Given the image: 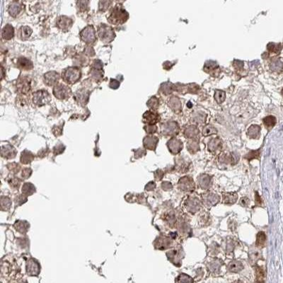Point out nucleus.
<instances>
[{
    "label": "nucleus",
    "mask_w": 283,
    "mask_h": 283,
    "mask_svg": "<svg viewBox=\"0 0 283 283\" xmlns=\"http://www.w3.org/2000/svg\"><path fill=\"white\" fill-rule=\"evenodd\" d=\"M128 12L123 8L120 7V6H117L113 9L108 20L111 24L118 25L123 24L128 20Z\"/></svg>",
    "instance_id": "obj_1"
},
{
    "label": "nucleus",
    "mask_w": 283,
    "mask_h": 283,
    "mask_svg": "<svg viewBox=\"0 0 283 283\" xmlns=\"http://www.w3.org/2000/svg\"><path fill=\"white\" fill-rule=\"evenodd\" d=\"M98 35L101 41L104 43H108L111 42L115 36L113 28L105 24H102L99 26Z\"/></svg>",
    "instance_id": "obj_2"
},
{
    "label": "nucleus",
    "mask_w": 283,
    "mask_h": 283,
    "mask_svg": "<svg viewBox=\"0 0 283 283\" xmlns=\"http://www.w3.org/2000/svg\"><path fill=\"white\" fill-rule=\"evenodd\" d=\"M81 77V72L77 67H69L62 73V78L65 82L69 84H75Z\"/></svg>",
    "instance_id": "obj_3"
},
{
    "label": "nucleus",
    "mask_w": 283,
    "mask_h": 283,
    "mask_svg": "<svg viewBox=\"0 0 283 283\" xmlns=\"http://www.w3.org/2000/svg\"><path fill=\"white\" fill-rule=\"evenodd\" d=\"M50 100H51V97L47 91H38L33 94V102L38 106H42V105L48 104Z\"/></svg>",
    "instance_id": "obj_4"
},
{
    "label": "nucleus",
    "mask_w": 283,
    "mask_h": 283,
    "mask_svg": "<svg viewBox=\"0 0 283 283\" xmlns=\"http://www.w3.org/2000/svg\"><path fill=\"white\" fill-rule=\"evenodd\" d=\"M80 37L82 41L87 44L94 43L96 41V33L94 27L88 26L80 33Z\"/></svg>",
    "instance_id": "obj_5"
},
{
    "label": "nucleus",
    "mask_w": 283,
    "mask_h": 283,
    "mask_svg": "<svg viewBox=\"0 0 283 283\" xmlns=\"http://www.w3.org/2000/svg\"><path fill=\"white\" fill-rule=\"evenodd\" d=\"M53 94L57 98L60 100L68 98L71 95V90L68 86L64 84H58L55 86L53 89Z\"/></svg>",
    "instance_id": "obj_6"
},
{
    "label": "nucleus",
    "mask_w": 283,
    "mask_h": 283,
    "mask_svg": "<svg viewBox=\"0 0 283 283\" xmlns=\"http://www.w3.org/2000/svg\"><path fill=\"white\" fill-rule=\"evenodd\" d=\"M195 183L191 177L184 176L179 180L178 187L183 191H193L195 190Z\"/></svg>",
    "instance_id": "obj_7"
},
{
    "label": "nucleus",
    "mask_w": 283,
    "mask_h": 283,
    "mask_svg": "<svg viewBox=\"0 0 283 283\" xmlns=\"http://www.w3.org/2000/svg\"><path fill=\"white\" fill-rule=\"evenodd\" d=\"M187 210L191 213H195L200 210V202L197 198H189L185 202Z\"/></svg>",
    "instance_id": "obj_8"
},
{
    "label": "nucleus",
    "mask_w": 283,
    "mask_h": 283,
    "mask_svg": "<svg viewBox=\"0 0 283 283\" xmlns=\"http://www.w3.org/2000/svg\"><path fill=\"white\" fill-rule=\"evenodd\" d=\"M219 199L220 198L218 195L212 193H205L204 195H202V201H203L205 205L207 207H212L215 205L217 203H218Z\"/></svg>",
    "instance_id": "obj_9"
},
{
    "label": "nucleus",
    "mask_w": 283,
    "mask_h": 283,
    "mask_svg": "<svg viewBox=\"0 0 283 283\" xmlns=\"http://www.w3.org/2000/svg\"><path fill=\"white\" fill-rule=\"evenodd\" d=\"M167 146L171 152L174 154V155H176V154L180 152L181 149H183V143L179 139L174 138L170 139L168 142Z\"/></svg>",
    "instance_id": "obj_10"
},
{
    "label": "nucleus",
    "mask_w": 283,
    "mask_h": 283,
    "mask_svg": "<svg viewBox=\"0 0 283 283\" xmlns=\"http://www.w3.org/2000/svg\"><path fill=\"white\" fill-rule=\"evenodd\" d=\"M72 25V20L67 16H60L57 21V26L62 31H67Z\"/></svg>",
    "instance_id": "obj_11"
},
{
    "label": "nucleus",
    "mask_w": 283,
    "mask_h": 283,
    "mask_svg": "<svg viewBox=\"0 0 283 283\" xmlns=\"http://www.w3.org/2000/svg\"><path fill=\"white\" fill-rule=\"evenodd\" d=\"M59 75L55 72H49L44 75V80L48 86H53L58 82Z\"/></svg>",
    "instance_id": "obj_12"
},
{
    "label": "nucleus",
    "mask_w": 283,
    "mask_h": 283,
    "mask_svg": "<svg viewBox=\"0 0 283 283\" xmlns=\"http://www.w3.org/2000/svg\"><path fill=\"white\" fill-rule=\"evenodd\" d=\"M179 131V128L178 124L175 122H168L164 125V132L167 135H175L178 134Z\"/></svg>",
    "instance_id": "obj_13"
},
{
    "label": "nucleus",
    "mask_w": 283,
    "mask_h": 283,
    "mask_svg": "<svg viewBox=\"0 0 283 283\" xmlns=\"http://www.w3.org/2000/svg\"><path fill=\"white\" fill-rule=\"evenodd\" d=\"M144 121L149 125H155V123L159 120V116L155 112L147 111L143 115Z\"/></svg>",
    "instance_id": "obj_14"
},
{
    "label": "nucleus",
    "mask_w": 283,
    "mask_h": 283,
    "mask_svg": "<svg viewBox=\"0 0 283 283\" xmlns=\"http://www.w3.org/2000/svg\"><path fill=\"white\" fill-rule=\"evenodd\" d=\"M198 181L200 187L202 189H208L212 185V178L208 175H200L198 178Z\"/></svg>",
    "instance_id": "obj_15"
},
{
    "label": "nucleus",
    "mask_w": 283,
    "mask_h": 283,
    "mask_svg": "<svg viewBox=\"0 0 283 283\" xmlns=\"http://www.w3.org/2000/svg\"><path fill=\"white\" fill-rule=\"evenodd\" d=\"M159 139L157 137L147 136L144 139V145L147 149L154 150L155 149Z\"/></svg>",
    "instance_id": "obj_16"
},
{
    "label": "nucleus",
    "mask_w": 283,
    "mask_h": 283,
    "mask_svg": "<svg viewBox=\"0 0 283 283\" xmlns=\"http://www.w3.org/2000/svg\"><path fill=\"white\" fill-rule=\"evenodd\" d=\"M223 202L226 205H232L235 203L238 199V195L234 193H225L222 194Z\"/></svg>",
    "instance_id": "obj_17"
},
{
    "label": "nucleus",
    "mask_w": 283,
    "mask_h": 283,
    "mask_svg": "<svg viewBox=\"0 0 283 283\" xmlns=\"http://www.w3.org/2000/svg\"><path fill=\"white\" fill-rule=\"evenodd\" d=\"M32 29H31L30 27L23 26L18 30V38H19L21 40H22V41H25V40H27L31 36V35L32 34Z\"/></svg>",
    "instance_id": "obj_18"
},
{
    "label": "nucleus",
    "mask_w": 283,
    "mask_h": 283,
    "mask_svg": "<svg viewBox=\"0 0 283 283\" xmlns=\"http://www.w3.org/2000/svg\"><path fill=\"white\" fill-rule=\"evenodd\" d=\"M22 5H21V4L17 2H13L11 5L9 6V13L12 16H13V17H16V16L20 14V12H22Z\"/></svg>",
    "instance_id": "obj_19"
},
{
    "label": "nucleus",
    "mask_w": 283,
    "mask_h": 283,
    "mask_svg": "<svg viewBox=\"0 0 283 283\" xmlns=\"http://www.w3.org/2000/svg\"><path fill=\"white\" fill-rule=\"evenodd\" d=\"M228 270L231 272H238L241 270H243L244 268V265L241 263V262L238 261H233L230 262L229 265H228Z\"/></svg>",
    "instance_id": "obj_20"
},
{
    "label": "nucleus",
    "mask_w": 283,
    "mask_h": 283,
    "mask_svg": "<svg viewBox=\"0 0 283 283\" xmlns=\"http://www.w3.org/2000/svg\"><path fill=\"white\" fill-rule=\"evenodd\" d=\"M167 256L170 261H171L173 263L176 264V265H180L181 263V255H179L178 251L177 250H173L167 253Z\"/></svg>",
    "instance_id": "obj_21"
},
{
    "label": "nucleus",
    "mask_w": 283,
    "mask_h": 283,
    "mask_svg": "<svg viewBox=\"0 0 283 283\" xmlns=\"http://www.w3.org/2000/svg\"><path fill=\"white\" fill-rule=\"evenodd\" d=\"M221 147V142L220 139L215 138L212 139L210 142L208 143V149L210 151L215 152L220 149Z\"/></svg>",
    "instance_id": "obj_22"
},
{
    "label": "nucleus",
    "mask_w": 283,
    "mask_h": 283,
    "mask_svg": "<svg viewBox=\"0 0 283 283\" xmlns=\"http://www.w3.org/2000/svg\"><path fill=\"white\" fill-rule=\"evenodd\" d=\"M14 31L12 25H6L2 30V38L6 40H10L14 37Z\"/></svg>",
    "instance_id": "obj_23"
},
{
    "label": "nucleus",
    "mask_w": 283,
    "mask_h": 283,
    "mask_svg": "<svg viewBox=\"0 0 283 283\" xmlns=\"http://www.w3.org/2000/svg\"><path fill=\"white\" fill-rule=\"evenodd\" d=\"M18 91L21 93H26L30 89V82L28 79H23L18 82L17 85Z\"/></svg>",
    "instance_id": "obj_24"
},
{
    "label": "nucleus",
    "mask_w": 283,
    "mask_h": 283,
    "mask_svg": "<svg viewBox=\"0 0 283 283\" xmlns=\"http://www.w3.org/2000/svg\"><path fill=\"white\" fill-rule=\"evenodd\" d=\"M18 67L24 69H31L33 68V63L28 59L21 58L18 60Z\"/></svg>",
    "instance_id": "obj_25"
},
{
    "label": "nucleus",
    "mask_w": 283,
    "mask_h": 283,
    "mask_svg": "<svg viewBox=\"0 0 283 283\" xmlns=\"http://www.w3.org/2000/svg\"><path fill=\"white\" fill-rule=\"evenodd\" d=\"M176 168L180 172H186L188 168V163L183 159V158H178V160H176Z\"/></svg>",
    "instance_id": "obj_26"
},
{
    "label": "nucleus",
    "mask_w": 283,
    "mask_h": 283,
    "mask_svg": "<svg viewBox=\"0 0 283 283\" xmlns=\"http://www.w3.org/2000/svg\"><path fill=\"white\" fill-rule=\"evenodd\" d=\"M171 244V241L169 240V238H166V237H160L159 238H158L157 240V243H156V245H157V248L159 249H161V250H164L168 247Z\"/></svg>",
    "instance_id": "obj_27"
},
{
    "label": "nucleus",
    "mask_w": 283,
    "mask_h": 283,
    "mask_svg": "<svg viewBox=\"0 0 283 283\" xmlns=\"http://www.w3.org/2000/svg\"><path fill=\"white\" fill-rule=\"evenodd\" d=\"M261 128L258 125H251L248 130V134L251 138H257L260 135Z\"/></svg>",
    "instance_id": "obj_28"
},
{
    "label": "nucleus",
    "mask_w": 283,
    "mask_h": 283,
    "mask_svg": "<svg viewBox=\"0 0 283 283\" xmlns=\"http://www.w3.org/2000/svg\"><path fill=\"white\" fill-rule=\"evenodd\" d=\"M88 98V94L85 91H80L76 94V99H77V101H79V102L81 104H84L87 102Z\"/></svg>",
    "instance_id": "obj_29"
},
{
    "label": "nucleus",
    "mask_w": 283,
    "mask_h": 283,
    "mask_svg": "<svg viewBox=\"0 0 283 283\" xmlns=\"http://www.w3.org/2000/svg\"><path fill=\"white\" fill-rule=\"evenodd\" d=\"M198 135V129L195 126L191 125L185 130V135L188 138H193Z\"/></svg>",
    "instance_id": "obj_30"
},
{
    "label": "nucleus",
    "mask_w": 283,
    "mask_h": 283,
    "mask_svg": "<svg viewBox=\"0 0 283 283\" xmlns=\"http://www.w3.org/2000/svg\"><path fill=\"white\" fill-rule=\"evenodd\" d=\"M187 147H188V150L190 152L193 154L198 151L200 149V147H199V142L197 140H191L188 142L187 144Z\"/></svg>",
    "instance_id": "obj_31"
},
{
    "label": "nucleus",
    "mask_w": 283,
    "mask_h": 283,
    "mask_svg": "<svg viewBox=\"0 0 283 283\" xmlns=\"http://www.w3.org/2000/svg\"><path fill=\"white\" fill-rule=\"evenodd\" d=\"M263 122L268 128H271L276 124V118L274 116H268L264 118Z\"/></svg>",
    "instance_id": "obj_32"
},
{
    "label": "nucleus",
    "mask_w": 283,
    "mask_h": 283,
    "mask_svg": "<svg viewBox=\"0 0 283 283\" xmlns=\"http://www.w3.org/2000/svg\"><path fill=\"white\" fill-rule=\"evenodd\" d=\"M266 241L265 234L263 231H260L257 234L256 245L257 246H263Z\"/></svg>",
    "instance_id": "obj_33"
},
{
    "label": "nucleus",
    "mask_w": 283,
    "mask_h": 283,
    "mask_svg": "<svg viewBox=\"0 0 283 283\" xmlns=\"http://www.w3.org/2000/svg\"><path fill=\"white\" fill-rule=\"evenodd\" d=\"M170 107L173 110L176 111H178V109L181 108V103L178 98H176V97H174V98L170 99V103H169Z\"/></svg>",
    "instance_id": "obj_34"
},
{
    "label": "nucleus",
    "mask_w": 283,
    "mask_h": 283,
    "mask_svg": "<svg viewBox=\"0 0 283 283\" xmlns=\"http://www.w3.org/2000/svg\"><path fill=\"white\" fill-rule=\"evenodd\" d=\"M112 4V0H100L99 2V9L101 11H106L111 7Z\"/></svg>",
    "instance_id": "obj_35"
},
{
    "label": "nucleus",
    "mask_w": 283,
    "mask_h": 283,
    "mask_svg": "<svg viewBox=\"0 0 283 283\" xmlns=\"http://www.w3.org/2000/svg\"><path fill=\"white\" fill-rule=\"evenodd\" d=\"M221 265V263L220 261H217V260H215V261L211 262L210 265H209V268H210V270H212V272H217L219 271Z\"/></svg>",
    "instance_id": "obj_36"
},
{
    "label": "nucleus",
    "mask_w": 283,
    "mask_h": 283,
    "mask_svg": "<svg viewBox=\"0 0 283 283\" xmlns=\"http://www.w3.org/2000/svg\"><path fill=\"white\" fill-rule=\"evenodd\" d=\"M88 3L89 0H78L77 1V7L80 11H86L88 9Z\"/></svg>",
    "instance_id": "obj_37"
},
{
    "label": "nucleus",
    "mask_w": 283,
    "mask_h": 283,
    "mask_svg": "<svg viewBox=\"0 0 283 283\" xmlns=\"http://www.w3.org/2000/svg\"><path fill=\"white\" fill-rule=\"evenodd\" d=\"M147 105L151 109H157L159 107V100L155 96L151 97L147 102Z\"/></svg>",
    "instance_id": "obj_38"
},
{
    "label": "nucleus",
    "mask_w": 283,
    "mask_h": 283,
    "mask_svg": "<svg viewBox=\"0 0 283 283\" xmlns=\"http://www.w3.org/2000/svg\"><path fill=\"white\" fill-rule=\"evenodd\" d=\"M215 133H217V130L210 125L205 127L203 131H202V134H203L204 136H209V135L215 134Z\"/></svg>",
    "instance_id": "obj_39"
},
{
    "label": "nucleus",
    "mask_w": 283,
    "mask_h": 283,
    "mask_svg": "<svg viewBox=\"0 0 283 283\" xmlns=\"http://www.w3.org/2000/svg\"><path fill=\"white\" fill-rule=\"evenodd\" d=\"M176 282H193V280L191 277L185 274H181L178 277V279H176Z\"/></svg>",
    "instance_id": "obj_40"
},
{
    "label": "nucleus",
    "mask_w": 283,
    "mask_h": 283,
    "mask_svg": "<svg viewBox=\"0 0 283 283\" xmlns=\"http://www.w3.org/2000/svg\"><path fill=\"white\" fill-rule=\"evenodd\" d=\"M92 78H94V79L96 80H98L101 79V77H103V72H101V69H94L93 68L92 70Z\"/></svg>",
    "instance_id": "obj_41"
},
{
    "label": "nucleus",
    "mask_w": 283,
    "mask_h": 283,
    "mask_svg": "<svg viewBox=\"0 0 283 283\" xmlns=\"http://www.w3.org/2000/svg\"><path fill=\"white\" fill-rule=\"evenodd\" d=\"M225 98V93L222 91L217 90L215 93V99L218 103H221Z\"/></svg>",
    "instance_id": "obj_42"
},
{
    "label": "nucleus",
    "mask_w": 283,
    "mask_h": 283,
    "mask_svg": "<svg viewBox=\"0 0 283 283\" xmlns=\"http://www.w3.org/2000/svg\"><path fill=\"white\" fill-rule=\"evenodd\" d=\"M259 155H260V150L251 151L246 156V158L247 159H249V160H251L253 159H258V158L259 157Z\"/></svg>",
    "instance_id": "obj_43"
},
{
    "label": "nucleus",
    "mask_w": 283,
    "mask_h": 283,
    "mask_svg": "<svg viewBox=\"0 0 283 283\" xmlns=\"http://www.w3.org/2000/svg\"><path fill=\"white\" fill-rule=\"evenodd\" d=\"M268 48L270 51L277 52L280 51L281 49V46L280 45H279V44H275V43H271L268 45Z\"/></svg>",
    "instance_id": "obj_44"
},
{
    "label": "nucleus",
    "mask_w": 283,
    "mask_h": 283,
    "mask_svg": "<svg viewBox=\"0 0 283 283\" xmlns=\"http://www.w3.org/2000/svg\"><path fill=\"white\" fill-rule=\"evenodd\" d=\"M255 275H256L257 278L258 279V281H263V278H264V272L261 268L256 267V268H255Z\"/></svg>",
    "instance_id": "obj_45"
},
{
    "label": "nucleus",
    "mask_w": 283,
    "mask_h": 283,
    "mask_svg": "<svg viewBox=\"0 0 283 283\" xmlns=\"http://www.w3.org/2000/svg\"><path fill=\"white\" fill-rule=\"evenodd\" d=\"M271 66H272V69H273V70L279 71V70H280V69L282 68L283 65H282V63L280 62V61H275V62H274L273 63H272Z\"/></svg>",
    "instance_id": "obj_46"
},
{
    "label": "nucleus",
    "mask_w": 283,
    "mask_h": 283,
    "mask_svg": "<svg viewBox=\"0 0 283 283\" xmlns=\"http://www.w3.org/2000/svg\"><path fill=\"white\" fill-rule=\"evenodd\" d=\"M145 129L146 130L147 132L148 133H155L157 130V126L155 125H148L145 127Z\"/></svg>",
    "instance_id": "obj_47"
},
{
    "label": "nucleus",
    "mask_w": 283,
    "mask_h": 283,
    "mask_svg": "<svg viewBox=\"0 0 283 283\" xmlns=\"http://www.w3.org/2000/svg\"><path fill=\"white\" fill-rule=\"evenodd\" d=\"M109 86L110 87L113 88V89H116L120 86V82L115 79H111Z\"/></svg>",
    "instance_id": "obj_48"
},
{
    "label": "nucleus",
    "mask_w": 283,
    "mask_h": 283,
    "mask_svg": "<svg viewBox=\"0 0 283 283\" xmlns=\"http://www.w3.org/2000/svg\"><path fill=\"white\" fill-rule=\"evenodd\" d=\"M92 67H93V68H94V69H102V67H103V64H102V62H101L100 60H96L94 62V63H93Z\"/></svg>",
    "instance_id": "obj_49"
},
{
    "label": "nucleus",
    "mask_w": 283,
    "mask_h": 283,
    "mask_svg": "<svg viewBox=\"0 0 283 283\" xmlns=\"http://www.w3.org/2000/svg\"><path fill=\"white\" fill-rule=\"evenodd\" d=\"M161 186H162V188H163L164 190H165V191L171 190V189H172V188H173V185L170 182H168V181H166V182H164L163 183H162Z\"/></svg>",
    "instance_id": "obj_50"
},
{
    "label": "nucleus",
    "mask_w": 283,
    "mask_h": 283,
    "mask_svg": "<svg viewBox=\"0 0 283 283\" xmlns=\"http://www.w3.org/2000/svg\"><path fill=\"white\" fill-rule=\"evenodd\" d=\"M249 203V199L246 197H244L241 198L240 200V205H241L244 206V207H247Z\"/></svg>",
    "instance_id": "obj_51"
},
{
    "label": "nucleus",
    "mask_w": 283,
    "mask_h": 283,
    "mask_svg": "<svg viewBox=\"0 0 283 283\" xmlns=\"http://www.w3.org/2000/svg\"><path fill=\"white\" fill-rule=\"evenodd\" d=\"M86 53L87 55L89 56H94V51L93 50L92 48L88 47L87 48H86Z\"/></svg>",
    "instance_id": "obj_52"
},
{
    "label": "nucleus",
    "mask_w": 283,
    "mask_h": 283,
    "mask_svg": "<svg viewBox=\"0 0 283 283\" xmlns=\"http://www.w3.org/2000/svg\"><path fill=\"white\" fill-rule=\"evenodd\" d=\"M262 200L261 197H260L258 193H255V203H256L257 205H261L262 204Z\"/></svg>",
    "instance_id": "obj_53"
},
{
    "label": "nucleus",
    "mask_w": 283,
    "mask_h": 283,
    "mask_svg": "<svg viewBox=\"0 0 283 283\" xmlns=\"http://www.w3.org/2000/svg\"><path fill=\"white\" fill-rule=\"evenodd\" d=\"M151 185L150 183H149V184L147 185L146 189H147V190H148V191H150V190L154 189V188H155V186H156V185H155V183H153L152 185Z\"/></svg>",
    "instance_id": "obj_54"
},
{
    "label": "nucleus",
    "mask_w": 283,
    "mask_h": 283,
    "mask_svg": "<svg viewBox=\"0 0 283 283\" xmlns=\"http://www.w3.org/2000/svg\"><path fill=\"white\" fill-rule=\"evenodd\" d=\"M118 2H124L125 0H117Z\"/></svg>",
    "instance_id": "obj_55"
}]
</instances>
